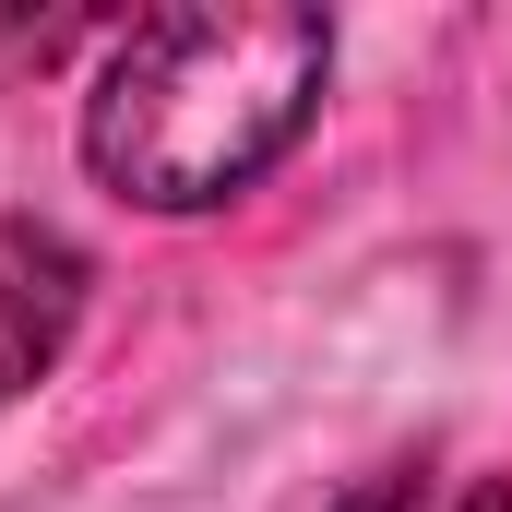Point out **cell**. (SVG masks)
Masks as SVG:
<instances>
[{
	"mask_svg": "<svg viewBox=\"0 0 512 512\" xmlns=\"http://www.w3.org/2000/svg\"><path fill=\"white\" fill-rule=\"evenodd\" d=\"M334 72V24L286 0H179L131 24L108 84L84 96V167L143 215H203L251 191L310 131Z\"/></svg>",
	"mask_w": 512,
	"mask_h": 512,
	"instance_id": "6da1fadb",
	"label": "cell"
},
{
	"mask_svg": "<svg viewBox=\"0 0 512 512\" xmlns=\"http://www.w3.org/2000/svg\"><path fill=\"white\" fill-rule=\"evenodd\" d=\"M72 322H84V251L36 215H0V405L60 370Z\"/></svg>",
	"mask_w": 512,
	"mask_h": 512,
	"instance_id": "7a4b0ae2",
	"label": "cell"
},
{
	"mask_svg": "<svg viewBox=\"0 0 512 512\" xmlns=\"http://www.w3.org/2000/svg\"><path fill=\"white\" fill-rule=\"evenodd\" d=\"M417 489H429L417 465H382V477H358V489H346L334 512H417Z\"/></svg>",
	"mask_w": 512,
	"mask_h": 512,
	"instance_id": "3957f363",
	"label": "cell"
},
{
	"mask_svg": "<svg viewBox=\"0 0 512 512\" xmlns=\"http://www.w3.org/2000/svg\"><path fill=\"white\" fill-rule=\"evenodd\" d=\"M465 512H512V477H489V489H465Z\"/></svg>",
	"mask_w": 512,
	"mask_h": 512,
	"instance_id": "277c9868",
	"label": "cell"
}]
</instances>
